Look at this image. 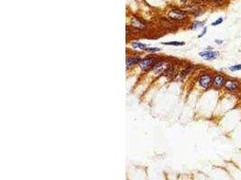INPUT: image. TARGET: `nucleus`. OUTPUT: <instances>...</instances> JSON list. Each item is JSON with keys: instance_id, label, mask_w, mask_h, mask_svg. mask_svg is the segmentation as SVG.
Instances as JSON below:
<instances>
[{"instance_id": "1", "label": "nucleus", "mask_w": 241, "mask_h": 180, "mask_svg": "<svg viewBox=\"0 0 241 180\" xmlns=\"http://www.w3.org/2000/svg\"><path fill=\"white\" fill-rule=\"evenodd\" d=\"M224 89L230 93H238L241 90V82L234 79H227Z\"/></svg>"}, {"instance_id": "2", "label": "nucleus", "mask_w": 241, "mask_h": 180, "mask_svg": "<svg viewBox=\"0 0 241 180\" xmlns=\"http://www.w3.org/2000/svg\"><path fill=\"white\" fill-rule=\"evenodd\" d=\"M226 79L225 75H223L221 73H215L213 76V79H212V86L215 89H220V88L224 87Z\"/></svg>"}, {"instance_id": "3", "label": "nucleus", "mask_w": 241, "mask_h": 180, "mask_svg": "<svg viewBox=\"0 0 241 180\" xmlns=\"http://www.w3.org/2000/svg\"><path fill=\"white\" fill-rule=\"evenodd\" d=\"M212 79L213 76L209 73H203L201 75L199 79V85L204 89H208L211 86H212Z\"/></svg>"}, {"instance_id": "4", "label": "nucleus", "mask_w": 241, "mask_h": 180, "mask_svg": "<svg viewBox=\"0 0 241 180\" xmlns=\"http://www.w3.org/2000/svg\"><path fill=\"white\" fill-rule=\"evenodd\" d=\"M168 15L170 18L175 20V21H183L187 17V13L180 10V9L174 8V9L170 10Z\"/></svg>"}, {"instance_id": "5", "label": "nucleus", "mask_w": 241, "mask_h": 180, "mask_svg": "<svg viewBox=\"0 0 241 180\" xmlns=\"http://www.w3.org/2000/svg\"><path fill=\"white\" fill-rule=\"evenodd\" d=\"M199 55H200V57L206 60H214L219 56V52L215 51V50H206L204 51L200 52Z\"/></svg>"}, {"instance_id": "6", "label": "nucleus", "mask_w": 241, "mask_h": 180, "mask_svg": "<svg viewBox=\"0 0 241 180\" xmlns=\"http://www.w3.org/2000/svg\"><path fill=\"white\" fill-rule=\"evenodd\" d=\"M154 64H155L154 59H153V58H146V59H142V60L139 62V67H140L143 70H147V69H149L150 68H152Z\"/></svg>"}, {"instance_id": "7", "label": "nucleus", "mask_w": 241, "mask_h": 180, "mask_svg": "<svg viewBox=\"0 0 241 180\" xmlns=\"http://www.w3.org/2000/svg\"><path fill=\"white\" fill-rule=\"evenodd\" d=\"M169 69V64L166 61H159L153 67V72L155 74H162Z\"/></svg>"}, {"instance_id": "8", "label": "nucleus", "mask_w": 241, "mask_h": 180, "mask_svg": "<svg viewBox=\"0 0 241 180\" xmlns=\"http://www.w3.org/2000/svg\"><path fill=\"white\" fill-rule=\"evenodd\" d=\"M130 23H131V26L138 30H144L146 28V23L138 17H133Z\"/></svg>"}, {"instance_id": "9", "label": "nucleus", "mask_w": 241, "mask_h": 180, "mask_svg": "<svg viewBox=\"0 0 241 180\" xmlns=\"http://www.w3.org/2000/svg\"><path fill=\"white\" fill-rule=\"evenodd\" d=\"M140 60L138 58H127L126 59V68H130L134 64L138 63V61Z\"/></svg>"}, {"instance_id": "10", "label": "nucleus", "mask_w": 241, "mask_h": 180, "mask_svg": "<svg viewBox=\"0 0 241 180\" xmlns=\"http://www.w3.org/2000/svg\"><path fill=\"white\" fill-rule=\"evenodd\" d=\"M203 25H204V22L196 21L194 22V23H192V24H191V26H190V29L201 28V27H202Z\"/></svg>"}, {"instance_id": "11", "label": "nucleus", "mask_w": 241, "mask_h": 180, "mask_svg": "<svg viewBox=\"0 0 241 180\" xmlns=\"http://www.w3.org/2000/svg\"><path fill=\"white\" fill-rule=\"evenodd\" d=\"M228 70L231 72H236V71H240L241 70V64L238 65H234V66H231L228 68Z\"/></svg>"}, {"instance_id": "12", "label": "nucleus", "mask_w": 241, "mask_h": 180, "mask_svg": "<svg viewBox=\"0 0 241 180\" xmlns=\"http://www.w3.org/2000/svg\"><path fill=\"white\" fill-rule=\"evenodd\" d=\"M133 47L135 48H138V49H142V50H146V44H143V43H132Z\"/></svg>"}, {"instance_id": "13", "label": "nucleus", "mask_w": 241, "mask_h": 180, "mask_svg": "<svg viewBox=\"0 0 241 180\" xmlns=\"http://www.w3.org/2000/svg\"><path fill=\"white\" fill-rule=\"evenodd\" d=\"M164 45H174V46H181L184 45V43H180V42H170V43H163Z\"/></svg>"}, {"instance_id": "14", "label": "nucleus", "mask_w": 241, "mask_h": 180, "mask_svg": "<svg viewBox=\"0 0 241 180\" xmlns=\"http://www.w3.org/2000/svg\"><path fill=\"white\" fill-rule=\"evenodd\" d=\"M222 22H223V18L222 17H219V19H217L215 22H213L212 23V26H217V25H219L220 23H222Z\"/></svg>"}, {"instance_id": "15", "label": "nucleus", "mask_w": 241, "mask_h": 180, "mask_svg": "<svg viewBox=\"0 0 241 180\" xmlns=\"http://www.w3.org/2000/svg\"><path fill=\"white\" fill-rule=\"evenodd\" d=\"M190 69H191V68H186V69L183 70V73H182V78H184V77L190 71Z\"/></svg>"}, {"instance_id": "16", "label": "nucleus", "mask_w": 241, "mask_h": 180, "mask_svg": "<svg viewBox=\"0 0 241 180\" xmlns=\"http://www.w3.org/2000/svg\"><path fill=\"white\" fill-rule=\"evenodd\" d=\"M206 33H207V27H205L204 30H203V31H202V33H201V34H199V35H198V37H199V38H201V37H202V36L205 35V34H206Z\"/></svg>"}, {"instance_id": "17", "label": "nucleus", "mask_w": 241, "mask_h": 180, "mask_svg": "<svg viewBox=\"0 0 241 180\" xmlns=\"http://www.w3.org/2000/svg\"><path fill=\"white\" fill-rule=\"evenodd\" d=\"M146 50H148V51H158V50H160V49H158V48H146Z\"/></svg>"}, {"instance_id": "18", "label": "nucleus", "mask_w": 241, "mask_h": 180, "mask_svg": "<svg viewBox=\"0 0 241 180\" xmlns=\"http://www.w3.org/2000/svg\"><path fill=\"white\" fill-rule=\"evenodd\" d=\"M215 43H217V44H222L224 42L222 40H215Z\"/></svg>"}, {"instance_id": "19", "label": "nucleus", "mask_w": 241, "mask_h": 180, "mask_svg": "<svg viewBox=\"0 0 241 180\" xmlns=\"http://www.w3.org/2000/svg\"><path fill=\"white\" fill-rule=\"evenodd\" d=\"M212 2H214V3H220V2H222L223 0H212Z\"/></svg>"}, {"instance_id": "20", "label": "nucleus", "mask_w": 241, "mask_h": 180, "mask_svg": "<svg viewBox=\"0 0 241 180\" xmlns=\"http://www.w3.org/2000/svg\"><path fill=\"white\" fill-rule=\"evenodd\" d=\"M201 1H202V0H201Z\"/></svg>"}]
</instances>
